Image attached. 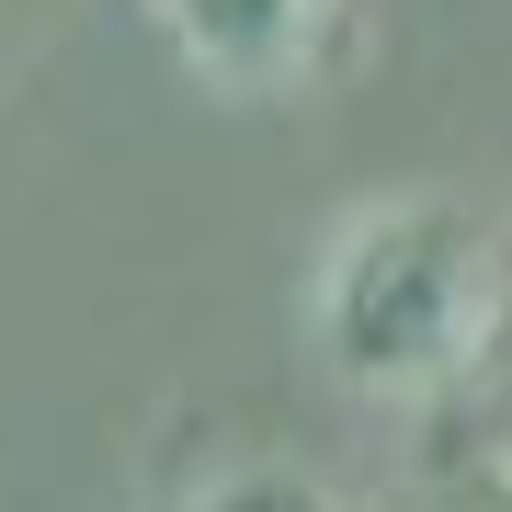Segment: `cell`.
<instances>
[{
  "instance_id": "3957f363",
  "label": "cell",
  "mask_w": 512,
  "mask_h": 512,
  "mask_svg": "<svg viewBox=\"0 0 512 512\" xmlns=\"http://www.w3.org/2000/svg\"><path fill=\"white\" fill-rule=\"evenodd\" d=\"M217 512H330V501H308L296 478H251V490H228Z\"/></svg>"
},
{
  "instance_id": "7a4b0ae2",
  "label": "cell",
  "mask_w": 512,
  "mask_h": 512,
  "mask_svg": "<svg viewBox=\"0 0 512 512\" xmlns=\"http://www.w3.org/2000/svg\"><path fill=\"white\" fill-rule=\"evenodd\" d=\"M148 23L194 80H217L239 103H285L342 57L353 0H148Z\"/></svg>"
},
{
  "instance_id": "6da1fadb",
  "label": "cell",
  "mask_w": 512,
  "mask_h": 512,
  "mask_svg": "<svg viewBox=\"0 0 512 512\" xmlns=\"http://www.w3.org/2000/svg\"><path fill=\"white\" fill-rule=\"evenodd\" d=\"M490 319H501V251L456 194H376L319 251V342L376 399L456 387Z\"/></svg>"
}]
</instances>
